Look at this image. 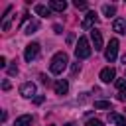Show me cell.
Wrapping results in <instances>:
<instances>
[{
	"label": "cell",
	"mask_w": 126,
	"mask_h": 126,
	"mask_svg": "<svg viewBox=\"0 0 126 126\" xmlns=\"http://www.w3.org/2000/svg\"><path fill=\"white\" fill-rule=\"evenodd\" d=\"M67 63H69V57H67V53H65V51H57V53L51 57L49 71H51L53 75H59V73H63V71H65Z\"/></svg>",
	"instance_id": "6da1fadb"
},
{
	"label": "cell",
	"mask_w": 126,
	"mask_h": 126,
	"mask_svg": "<svg viewBox=\"0 0 126 126\" xmlns=\"http://www.w3.org/2000/svg\"><path fill=\"white\" fill-rule=\"evenodd\" d=\"M91 51H93V47L89 45V39L81 35L79 41H77V47H75V55H77V59H87V57L91 55Z\"/></svg>",
	"instance_id": "7a4b0ae2"
},
{
	"label": "cell",
	"mask_w": 126,
	"mask_h": 126,
	"mask_svg": "<svg viewBox=\"0 0 126 126\" xmlns=\"http://www.w3.org/2000/svg\"><path fill=\"white\" fill-rule=\"evenodd\" d=\"M116 55H118V39H110L106 49H104V57H106V61L112 63L116 59Z\"/></svg>",
	"instance_id": "3957f363"
},
{
	"label": "cell",
	"mask_w": 126,
	"mask_h": 126,
	"mask_svg": "<svg viewBox=\"0 0 126 126\" xmlns=\"http://www.w3.org/2000/svg\"><path fill=\"white\" fill-rule=\"evenodd\" d=\"M39 55V43H30V45H26V51H24V59L28 61V63H32L35 57Z\"/></svg>",
	"instance_id": "277c9868"
},
{
	"label": "cell",
	"mask_w": 126,
	"mask_h": 126,
	"mask_svg": "<svg viewBox=\"0 0 126 126\" xmlns=\"http://www.w3.org/2000/svg\"><path fill=\"white\" fill-rule=\"evenodd\" d=\"M98 22V16H96V12H87V16H85V20L81 22V28L83 30H93V26Z\"/></svg>",
	"instance_id": "5b68a950"
},
{
	"label": "cell",
	"mask_w": 126,
	"mask_h": 126,
	"mask_svg": "<svg viewBox=\"0 0 126 126\" xmlns=\"http://www.w3.org/2000/svg\"><path fill=\"white\" fill-rule=\"evenodd\" d=\"M91 41H93V45H94V51H100L102 49V33L98 32V30H91Z\"/></svg>",
	"instance_id": "8992f818"
},
{
	"label": "cell",
	"mask_w": 126,
	"mask_h": 126,
	"mask_svg": "<svg viewBox=\"0 0 126 126\" xmlns=\"http://www.w3.org/2000/svg\"><path fill=\"white\" fill-rule=\"evenodd\" d=\"M20 94H22L24 98H32V96L35 94V85H33V83H24V85L20 87Z\"/></svg>",
	"instance_id": "52a82bcc"
},
{
	"label": "cell",
	"mask_w": 126,
	"mask_h": 126,
	"mask_svg": "<svg viewBox=\"0 0 126 126\" xmlns=\"http://www.w3.org/2000/svg\"><path fill=\"white\" fill-rule=\"evenodd\" d=\"M114 77H116V71H114L112 67H104V69L100 71V81H102V83H110V81H116Z\"/></svg>",
	"instance_id": "ba28073f"
},
{
	"label": "cell",
	"mask_w": 126,
	"mask_h": 126,
	"mask_svg": "<svg viewBox=\"0 0 126 126\" xmlns=\"http://www.w3.org/2000/svg\"><path fill=\"white\" fill-rule=\"evenodd\" d=\"M112 30H114L116 33L126 35V20H124V18H116V20L112 22Z\"/></svg>",
	"instance_id": "9c48e42d"
},
{
	"label": "cell",
	"mask_w": 126,
	"mask_h": 126,
	"mask_svg": "<svg viewBox=\"0 0 126 126\" xmlns=\"http://www.w3.org/2000/svg\"><path fill=\"white\" fill-rule=\"evenodd\" d=\"M67 91H69V83L65 79H57L55 81V93L57 94H67Z\"/></svg>",
	"instance_id": "30bf717a"
},
{
	"label": "cell",
	"mask_w": 126,
	"mask_h": 126,
	"mask_svg": "<svg viewBox=\"0 0 126 126\" xmlns=\"http://www.w3.org/2000/svg\"><path fill=\"white\" fill-rule=\"evenodd\" d=\"M108 120L114 122L116 126H126V116H122L118 112H108Z\"/></svg>",
	"instance_id": "8fae6325"
},
{
	"label": "cell",
	"mask_w": 126,
	"mask_h": 126,
	"mask_svg": "<svg viewBox=\"0 0 126 126\" xmlns=\"http://www.w3.org/2000/svg\"><path fill=\"white\" fill-rule=\"evenodd\" d=\"M49 8L55 10V12H65L67 2H65V0H51V2H49Z\"/></svg>",
	"instance_id": "7c38bea8"
},
{
	"label": "cell",
	"mask_w": 126,
	"mask_h": 126,
	"mask_svg": "<svg viewBox=\"0 0 126 126\" xmlns=\"http://www.w3.org/2000/svg\"><path fill=\"white\" fill-rule=\"evenodd\" d=\"M33 10H35V14H39V16H49V14H51V8L45 6V4H35Z\"/></svg>",
	"instance_id": "4fadbf2b"
},
{
	"label": "cell",
	"mask_w": 126,
	"mask_h": 126,
	"mask_svg": "<svg viewBox=\"0 0 126 126\" xmlns=\"http://www.w3.org/2000/svg\"><path fill=\"white\" fill-rule=\"evenodd\" d=\"M14 126H32V116H30V114H24V116L16 118Z\"/></svg>",
	"instance_id": "5bb4252c"
},
{
	"label": "cell",
	"mask_w": 126,
	"mask_h": 126,
	"mask_svg": "<svg viewBox=\"0 0 126 126\" xmlns=\"http://www.w3.org/2000/svg\"><path fill=\"white\" fill-rule=\"evenodd\" d=\"M10 14H12V6L6 8V14H4V20H2V30L8 32L10 30Z\"/></svg>",
	"instance_id": "9a60e30c"
},
{
	"label": "cell",
	"mask_w": 126,
	"mask_h": 126,
	"mask_svg": "<svg viewBox=\"0 0 126 126\" xmlns=\"http://www.w3.org/2000/svg\"><path fill=\"white\" fill-rule=\"evenodd\" d=\"M102 14L108 16V18H112V16L116 14V6H112V4H104V6H102Z\"/></svg>",
	"instance_id": "2e32d148"
},
{
	"label": "cell",
	"mask_w": 126,
	"mask_h": 126,
	"mask_svg": "<svg viewBox=\"0 0 126 126\" xmlns=\"http://www.w3.org/2000/svg\"><path fill=\"white\" fill-rule=\"evenodd\" d=\"M94 108L96 110H106V108H110V102L108 100H96L94 102Z\"/></svg>",
	"instance_id": "e0dca14e"
},
{
	"label": "cell",
	"mask_w": 126,
	"mask_h": 126,
	"mask_svg": "<svg viewBox=\"0 0 126 126\" xmlns=\"http://www.w3.org/2000/svg\"><path fill=\"white\" fill-rule=\"evenodd\" d=\"M39 28V22H30L26 26V33H35V30Z\"/></svg>",
	"instance_id": "ac0fdd59"
},
{
	"label": "cell",
	"mask_w": 126,
	"mask_h": 126,
	"mask_svg": "<svg viewBox=\"0 0 126 126\" xmlns=\"http://www.w3.org/2000/svg\"><path fill=\"white\" fill-rule=\"evenodd\" d=\"M114 85H116V89H118V93H122V91H126V77H124V79H116V81H114Z\"/></svg>",
	"instance_id": "d6986e66"
},
{
	"label": "cell",
	"mask_w": 126,
	"mask_h": 126,
	"mask_svg": "<svg viewBox=\"0 0 126 126\" xmlns=\"http://www.w3.org/2000/svg\"><path fill=\"white\" fill-rule=\"evenodd\" d=\"M73 6H75V8H79V10H85V8H87V2H83V0H75V2H73Z\"/></svg>",
	"instance_id": "ffe728a7"
},
{
	"label": "cell",
	"mask_w": 126,
	"mask_h": 126,
	"mask_svg": "<svg viewBox=\"0 0 126 126\" xmlns=\"http://www.w3.org/2000/svg\"><path fill=\"white\" fill-rule=\"evenodd\" d=\"M87 126H102V122L98 118H91V120H87Z\"/></svg>",
	"instance_id": "44dd1931"
},
{
	"label": "cell",
	"mask_w": 126,
	"mask_h": 126,
	"mask_svg": "<svg viewBox=\"0 0 126 126\" xmlns=\"http://www.w3.org/2000/svg\"><path fill=\"white\" fill-rule=\"evenodd\" d=\"M79 71H81V65H79V63H73V65H71V73H73V75H77Z\"/></svg>",
	"instance_id": "7402d4cb"
},
{
	"label": "cell",
	"mask_w": 126,
	"mask_h": 126,
	"mask_svg": "<svg viewBox=\"0 0 126 126\" xmlns=\"http://www.w3.org/2000/svg\"><path fill=\"white\" fill-rule=\"evenodd\" d=\"M8 75H18V67H16V65L8 67Z\"/></svg>",
	"instance_id": "603a6c76"
},
{
	"label": "cell",
	"mask_w": 126,
	"mask_h": 126,
	"mask_svg": "<svg viewBox=\"0 0 126 126\" xmlns=\"http://www.w3.org/2000/svg\"><path fill=\"white\" fill-rule=\"evenodd\" d=\"M10 87H12V85H10V81H8V79H4V83H2V89H4V91H10Z\"/></svg>",
	"instance_id": "cb8c5ba5"
},
{
	"label": "cell",
	"mask_w": 126,
	"mask_h": 126,
	"mask_svg": "<svg viewBox=\"0 0 126 126\" xmlns=\"http://www.w3.org/2000/svg\"><path fill=\"white\" fill-rule=\"evenodd\" d=\"M116 98H118V100H126V91L118 93V94H116Z\"/></svg>",
	"instance_id": "d4e9b609"
},
{
	"label": "cell",
	"mask_w": 126,
	"mask_h": 126,
	"mask_svg": "<svg viewBox=\"0 0 126 126\" xmlns=\"http://www.w3.org/2000/svg\"><path fill=\"white\" fill-rule=\"evenodd\" d=\"M6 65H8V63H6V57H4V55H2V57H0V67H2V69H4V67H6Z\"/></svg>",
	"instance_id": "484cf974"
},
{
	"label": "cell",
	"mask_w": 126,
	"mask_h": 126,
	"mask_svg": "<svg viewBox=\"0 0 126 126\" xmlns=\"http://www.w3.org/2000/svg\"><path fill=\"white\" fill-rule=\"evenodd\" d=\"M53 30H55V33H61V26H59V24H55V26H53Z\"/></svg>",
	"instance_id": "4316f807"
},
{
	"label": "cell",
	"mask_w": 126,
	"mask_h": 126,
	"mask_svg": "<svg viewBox=\"0 0 126 126\" xmlns=\"http://www.w3.org/2000/svg\"><path fill=\"white\" fill-rule=\"evenodd\" d=\"M73 41H75V35H73V33H69V37H67V43H73Z\"/></svg>",
	"instance_id": "83f0119b"
},
{
	"label": "cell",
	"mask_w": 126,
	"mask_h": 126,
	"mask_svg": "<svg viewBox=\"0 0 126 126\" xmlns=\"http://www.w3.org/2000/svg\"><path fill=\"white\" fill-rule=\"evenodd\" d=\"M39 79H41V83H43V85H47V83H49V81H47V77H45V75H39Z\"/></svg>",
	"instance_id": "f1b7e54d"
},
{
	"label": "cell",
	"mask_w": 126,
	"mask_h": 126,
	"mask_svg": "<svg viewBox=\"0 0 126 126\" xmlns=\"http://www.w3.org/2000/svg\"><path fill=\"white\" fill-rule=\"evenodd\" d=\"M35 104H39V102H43V96H35V100H33Z\"/></svg>",
	"instance_id": "f546056e"
},
{
	"label": "cell",
	"mask_w": 126,
	"mask_h": 126,
	"mask_svg": "<svg viewBox=\"0 0 126 126\" xmlns=\"http://www.w3.org/2000/svg\"><path fill=\"white\" fill-rule=\"evenodd\" d=\"M65 126H75V124H73V122H67V124H65Z\"/></svg>",
	"instance_id": "4dcf8cb0"
},
{
	"label": "cell",
	"mask_w": 126,
	"mask_h": 126,
	"mask_svg": "<svg viewBox=\"0 0 126 126\" xmlns=\"http://www.w3.org/2000/svg\"><path fill=\"white\" fill-rule=\"evenodd\" d=\"M122 63H126V55H124V57H122Z\"/></svg>",
	"instance_id": "1f68e13d"
}]
</instances>
